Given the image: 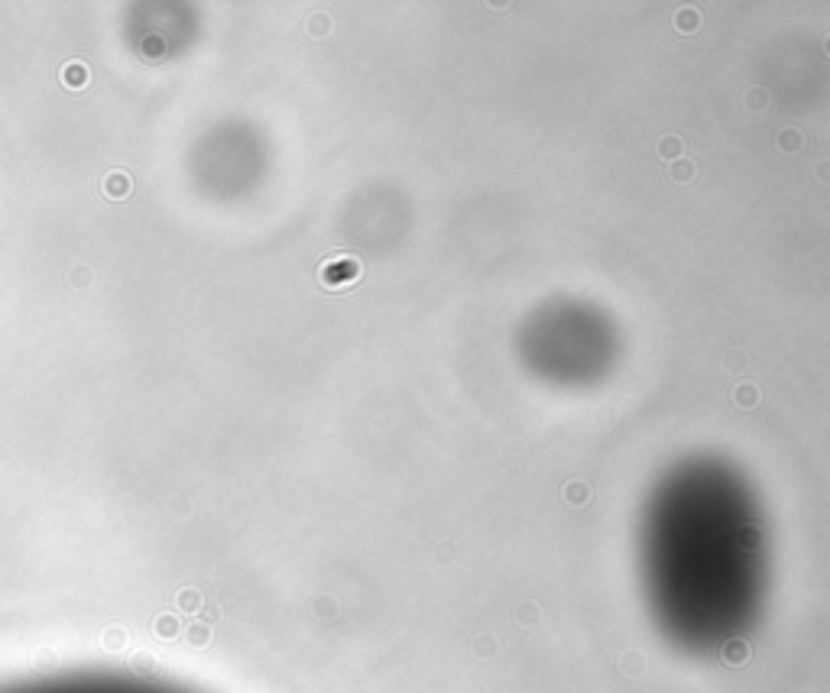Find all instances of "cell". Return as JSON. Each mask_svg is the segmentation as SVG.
Returning <instances> with one entry per match:
<instances>
[{"mask_svg":"<svg viewBox=\"0 0 830 693\" xmlns=\"http://www.w3.org/2000/svg\"><path fill=\"white\" fill-rule=\"evenodd\" d=\"M354 272H357V266H354L350 260H334V262H328V266L321 269V282L331 285V289H338V285H344V282L354 279Z\"/></svg>","mask_w":830,"mask_h":693,"instance_id":"6da1fadb","label":"cell"},{"mask_svg":"<svg viewBox=\"0 0 830 693\" xmlns=\"http://www.w3.org/2000/svg\"><path fill=\"white\" fill-rule=\"evenodd\" d=\"M88 65L85 62H68L65 68H62V85L65 88H85L88 85Z\"/></svg>","mask_w":830,"mask_h":693,"instance_id":"7a4b0ae2","label":"cell"},{"mask_svg":"<svg viewBox=\"0 0 830 693\" xmlns=\"http://www.w3.org/2000/svg\"><path fill=\"white\" fill-rule=\"evenodd\" d=\"M156 635L159 638H175L179 635V619L172 616V612H162V616L156 619Z\"/></svg>","mask_w":830,"mask_h":693,"instance_id":"3957f363","label":"cell"},{"mask_svg":"<svg viewBox=\"0 0 830 693\" xmlns=\"http://www.w3.org/2000/svg\"><path fill=\"white\" fill-rule=\"evenodd\" d=\"M104 188H107V195L111 198H123L127 191H130V178L120 175V172H113V175L104 182Z\"/></svg>","mask_w":830,"mask_h":693,"instance_id":"277c9868","label":"cell"},{"mask_svg":"<svg viewBox=\"0 0 830 693\" xmlns=\"http://www.w3.org/2000/svg\"><path fill=\"white\" fill-rule=\"evenodd\" d=\"M185 638H189V642H191L195 648L208 645V642H211V626H208V622H201V626H189Z\"/></svg>","mask_w":830,"mask_h":693,"instance_id":"5b68a950","label":"cell"},{"mask_svg":"<svg viewBox=\"0 0 830 693\" xmlns=\"http://www.w3.org/2000/svg\"><path fill=\"white\" fill-rule=\"evenodd\" d=\"M175 603H179L182 612H198V609H201V593L198 590H182Z\"/></svg>","mask_w":830,"mask_h":693,"instance_id":"8992f818","label":"cell"},{"mask_svg":"<svg viewBox=\"0 0 830 693\" xmlns=\"http://www.w3.org/2000/svg\"><path fill=\"white\" fill-rule=\"evenodd\" d=\"M133 667H136L140 674H156V667H159V664H156V658H152V655L140 651V655L133 658Z\"/></svg>","mask_w":830,"mask_h":693,"instance_id":"52a82bcc","label":"cell"},{"mask_svg":"<svg viewBox=\"0 0 830 693\" xmlns=\"http://www.w3.org/2000/svg\"><path fill=\"white\" fill-rule=\"evenodd\" d=\"M104 645L111 648V651H120V648L127 645V635H123V628H111V632L104 635Z\"/></svg>","mask_w":830,"mask_h":693,"instance_id":"ba28073f","label":"cell"},{"mask_svg":"<svg viewBox=\"0 0 830 693\" xmlns=\"http://www.w3.org/2000/svg\"><path fill=\"white\" fill-rule=\"evenodd\" d=\"M39 664H42V667L56 664V655H49V651H42V655H39Z\"/></svg>","mask_w":830,"mask_h":693,"instance_id":"9c48e42d","label":"cell"},{"mask_svg":"<svg viewBox=\"0 0 830 693\" xmlns=\"http://www.w3.org/2000/svg\"><path fill=\"white\" fill-rule=\"evenodd\" d=\"M205 619H208V626H211V622L217 619V609H214V606H208V609H205Z\"/></svg>","mask_w":830,"mask_h":693,"instance_id":"30bf717a","label":"cell"}]
</instances>
